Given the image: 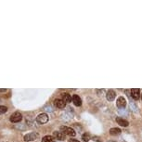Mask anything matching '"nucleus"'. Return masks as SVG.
Wrapping results in <instances>:
<instances>
[{
  "label": "nucleus",
  "instance_id": "nucleus-1",
  "mask_svg": "<svg viewBox=\"0 0 142 142\" xmlns=\"http://www.w3.org/2000/svg\"><path fill=\"white\" fill-rule=\"evenodd\" d=\"M21 120H22V115L19 111H16L14 113H12L10 117H9V121L11 123H19Z\"/></svg>",
  "mask_w": 142,
  "mask_h": 142
},
{
  "label": "nucleus",
  "instance_id": "nucleus-2",
  "mask_svg": "<svg viewBox=\"0 0 142 142\" xmlns=\"http://www.w3.org/2000/svg\"><path fill=\"white\" fill-rule=\"evenodd\" d=\"M61 131L64 135H67V136H70V137H74L76 133L75 131L73 130L72 127H67V126H61Z\"/></svg>",
  "mask_w": 142,
  "mask_h": 142
},
{
  "label": "nucleus",
  "instance_id": "nucleus-3",
  "mask_svg": "<svg viewBox=\"0 0 142 142\" xmlns=\"http://www.w3.org/2000/svg\"><path fill=\"white\" fill-rule=\"evenodd\" d=\"M37 138H38V134H37V133H35V132H32V133H29V134L25 135L23 139H24L25 142H30V141L35 140Z\"/></svg>",
  "mask_w": 142,
  "mask_h": 142
},
{
  "label": "nucleus",
  "instance_id": "nucleus-4",
  "mask_svg": "<svg viewBox=\"0 0 142 142\" xmlns=\"http://www.w3.org/2000/svg\"><path fill=\"white\" fill-rule=\"evenodd\" d=\"M36 121H37V123H41V124H44V123H47L48 116H47L46 113H41V114H39V115L36 117Z\"/></svg>",
  "mask_w": 142,
  "mask_h": 142
},
{
  "label": "nucleus",
  "instance_id": "nucleus-5",
  "mask_svg": "<svg viewBox=\"0 0 142 142\" xmlns=\"http://www.w3.org/2000/svg\"><path fill=\"white\" fill-rule=\"evenodd\" d=\"M116 104H117V107L122 109V108H124L126 106V100L123 97H120L118 98V100L116 101Z\"/></svg>",
  "mask_w": 142,
  "mask_h": 142
},
{
  "label": "nucleus",
  "instance_id": "nucleus-6",
  "mask_svg": "<svg viewBox=\"0 0 142 142\" xmlns=\"http://www.w3.org/2000/svg\"><path fill=\"white\" fill-rule=\"evenodd\" d=\"M54 105L57 108H59V109H63V108L65 107L66 103L62 100H61V99H57V100H54Z\"/></svg>",
  "mask_w": 142,
  "mask_h": 142
},
{
  "label": "nucleus",
  "instance_id": "nucleus-7",
  "mask_svg": "<svg viewBox=\"0 0 142 142\" xmlns=\"http://www.w3.org/2000/svg\"><path fill=\"white\" fill-rule=\"evenodd\" d=\"M140 96V91L138 88H133L131 89V97L134 99V100H138Z\"/></svg>",
  "mask_w": 142,
  "mask_h": 142
},
{
  "label": "nucleus",
  "instance_id": "nucleus-8",
  "mask_svg": "<svg viewBox=\"0 0 142 142\" xmlns=\"http://www.w3.org/2000/svg\"><path fill=\"white\" fill-rule=\"evenodd\" d=\"M53 137L55 138H57L59 140H64L65 139V135L62 132H59V131H55L53 133Z\"/></svg>",
  "mask_w": 142,
  "mask_h": 142
},
{
  "label": "nucleus",
  "instance_id": "nucleus-9",
  "mask_svg": "<svg viewBox=\"0 0 142 142\" xmlns=\"http://www.w3.org/2000/svg\"><path fill=\"white\" fill-rule=\"evenodd\" d=\"M116 122L118 123V124H119V125H121V126H123V127L128 126V124H129L126 120L123 119V118H120V117L116 118Z\"/></svg>",
  "mask_w": 142,
  "mask_h": 142
},
{
  "label": "nucleus",
  "instance_id": "nucleus-10",
  "mask_svg": "<svg viewBox=\"0 0 142 142\" xmlns=\"http://www.w3.org/2000/svg\"><path fill=\"white\" fill-rule=\"evenodd\" d=\"M73 102L75 106H81L82 105V100H81L80 97L78 95H73Z\"/></svg>",
  "mask_w": 142,
  "mask_h": 142
},
{
  "label": "nucleus",
  "instance_id": "nucleus-11",
  "mask_svg": "<svg viewBox=\"0 0 142 142\" xmlns=\"http://www.w3.org/2000/svg\"><path fill=\"white\" fill-rule=\"evenodd\" d=\"M106 98H107V100H109V101L114 100V99H115V92H114L113 90H109L107 92V96H106Z\"/></svg>",
  "mask_w": 142,
  "mask_h": 142
},
{
  "label": "nucleus",
  "instance_id": "nucleus-12",
  "mask_svg": "<svg viewBox=\"0 0 142 142\" xmlns=\"http://www.w3.org/2000/svg\"><path fill=\"white\" fill-rule=\"evenodd\" d=\"M72 97H71V95L70 94H68V93H63L62 94V100L65 102V103H69V102H71L72 101Z\"/></svg>",
  "mask_w": 142,
  "mask_h": 142
},
{
  "label": "nucleus",
  "instance_id": "nucleus-13",
  "mask_svg": "<svg viewBox=\"0 0 142 142\" xmlns=\"http://www.w3.org/2000/svg\"><path fill=\"white\" fill-rule=\"evenodd\" d=\"M42 142H55V139L52 136H45L42 138Z\"/></svg>",
  "mask_w": 142,
  "mask_h": 142
},
{
  "label": "nucleus",
  "instance_id": "nucleus-14",
  "mask_svg": "<svg viewBox=\"0 0 142 142\" xmlns=\"http://www.w3.org/2000/svg\"><path fill=\"white\" fill-rule=\"evenodd\" d=\"M110 134L112 135V136H116V135H120L121 134V129L119 128H111L110 130Z\"/></svg>",
  "mask_w": 142,
  "mask_h": 142
},
{
  "label": "nucleus",
  "instance_id": "nucleus-15",
  "mask_svg": "<svg viewBox=\"0 0 142 142\" xmlns=\"http://www.w3.org/2000/svg\"><path fill=\"white\" fill-rule=\"evenodd\" d=\"M8 111V108L6 106H2L0 105V114H3V113H6Z\"/></svg>",
  "mask_w": 142,
  "mask_h": 142
},
{
  "label": "nucleus",
  "instance_id": "nucleus-16",
  "mask_svg": "<svg viewBox=\"0 0 142 142\" xmlns=\"http://www.w3.org/2000/svg\"><path fill=\"white\" fill-rule=\"evenodd\" d=\"M82 138H83V140L84 141H85V142H88L89 140H90V136H89L88 134H84L83 136H82Z\"/></svg>",
  "mask_w": 142,
  "mask_h": 142
},
{
  "label": "nucleus",
  "instance_id": "nucleus-17",
  "mask_svg": "<svg viewBox=\"0 0 142 142\" xmlns=\"http://www.w3.org/2000/svg\"><path fill=\"white\" fill-rule=\"evenodd\" d=\"M69 142H79L76 139H69Z\"/></svg>",
  "mask_w": 142,
  "mask_h": 142
},
{
  "label": "nucleus",
  "instance_id": "nucleus-18",
  "mask_svg": "<svg viewBox=\"0 0 142 142\" xmlns=\"http://www.w3.org/2000/svg\"><path fill=\"white\" fill-rule=\"evenodd\" d=\"M7 89H0V92H6Z\"/></svg>",
  "mask_w": 142,
  "mask_h": 142
},
{
  "label": "nucleus",
  "instance_id": "nucleus-19",
  "mask_svg": "<svg viewBox=\"0 0 142 142\" xmlns=\"http://www.w3.org/2000/svg\"><path fill=\"white\" fill-rule=\"evenodd\" d=\"M141 100H142V95H141Z\"/></svg>",
  "mask_w": 142,
  "mask_h": 142
},
{
  "label": "nucleus",
  "instance_id": "nucleus-20",
  "mask_svg": "<svg viewBox=\"0 0 142 142\" xmlns=\"http://www.w3.org/2000/svg\"><path fill=\"white\" fill-rule=\"evenodd\" d=\"M111 142H114V141H111Z\"/></svg>",
  "mask_w": 142,
  "mask_h": 142
}]
</instances>
